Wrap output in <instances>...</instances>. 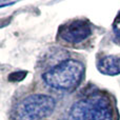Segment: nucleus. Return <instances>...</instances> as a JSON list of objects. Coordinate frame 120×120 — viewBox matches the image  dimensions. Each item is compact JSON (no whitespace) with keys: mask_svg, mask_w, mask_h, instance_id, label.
<instances>
[{"mask_svg":"<svg viewBox=\"0 0 120 120\" xmlns=\"http://www.w3.org/2000/svg\"><path fill=\"white\" fill-rule=\"evenodd\" d=\"M95 99L87 98L75 102L71 108V116L74 120H94Z\"/></svg>","mask_w":120,"mask_h":120,"instance_id":"nucleus-4","label":"nucleus"},{"mask_svg":"<svg viewBox=\"0 0 120 120\" xmlns=\"http://www.w3.org/2000/svg\"><path fill=\"white\" fill-rule=\"evenodd\" d=\"M59 36L68 43H79L92 34L90 24L84 20H73L59 29Z\"/></svg>","mask_w":120,"mask_h":120,"instance_id":"nucleus-3","label":"nucleus"},{"mask_svg":"<svg viewBox=\"0 0 120 120\" xmlns=\"http://www.w3.org/2000/svg\"><path fill=\"white\" fill-rule=\"evenodd\" d=\"M27 73L26 72H16V73H12V74L8 76V80L10 81H20L22 79H24V77L26 76Z\"/></svg>","mask_w":120,"mask_h":120,"instance_id":"nucleus-6","label":"nucleus"},{"mask_svg":"<svg viewBox=\"0 0 120 120\" xmlns=\"http://www.w3.org/2000/svg\"><path fill=\"white\" fill-rule=\"evenodd\" d=\"M59 120H74V118L71 116V114H68V115H64V116H62Z\"/></svg>","mask_w":120,"mask_h":120,"instance_id":"nucleus-7","label":"nucleus"},{"mask_svg":"<svg viewBox=\"0 0 120 120\" xmlns=\"http://www.w3.org/2000/svg\"><path fill=\"white\" fill-rule=\"evenodd\" d=\"M84 76V65L76 59H66L43 73L42 79L56 90L70 91L79 85Z\"/></svg>","mask_w":120,"mask_h":120,"instance_id":"nucleus-1","label":"nucleus"},{"mask_svg":"<svg viewBox=\"0 0 120 120\" xmlns=\"http://www.w3.org/2000/svg\"><path fill=\"white\" fill-rule=\"evenodd\" d=\"M98 71L108 76H116L120 74V58L116 56H104L99 59L97 64Z\"/></svg>","mask_w":120,"mask_h":120,"instance_id":"nucleus-5","label":"nucleus"},{"mask_svg":"<svg viewBox=\"0 0 120 120\" xmlns=\"http://www.w3.org/2000/svg\"><path fill=\"white\" fill-rule=\"evenodd\" d=\"M56 108L53 97L44 94H33L14 105L11 113L13 120H40L50 116Z\"/></svg>","mask_w":120,"mask_h":120,"instance_id":"nucleus-2","label":"nucleus"}]
</instances>
